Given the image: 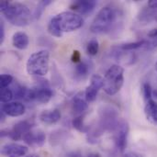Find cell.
I'll return each instance as SVG.
<instances>
[{"mask_svg": "<svg viewBox=\"0 0 157 157\" xmlns=\"http://www.w3.org/2000/svg\"><path fill=\"white\" fill-rule=\"evenodd\" d=\"M122 12L119 7L109 5L102 7L93 19L90 30L93 33H109L121 23Z\"/></svg>", "mask_w": 157, "mask_h": 157, "instance_id": "obj_1", "label": "cell"}, {"mask_svg": "<svg viewBox=\"0 0 157 157\" xmlns=\"http://www.w3.org/2000/svg\"><path fill=\"white\" fill-rule=\"evenodd\" d=\"M50 68V52L40 50L32 53L26 63V70L29 75L41 77L48 74Z\"/></svg>", "mask_w": 157, "mask_h": 157, "instance_id": "obj_2", "label": "cell"}, {"mask_svg": "<svg viewBox=\"0 0 157 157\" xmlns=\"http://www.w3.org/2000/svg\"><path fill=\"white\" fill-rule=\"evenodd\" d=\"M124 84V68L120 64L111 65L105 73L103 90L109 96L120 92Z\"/></svg>", "mask_w": 157, "mask_h": 157, "instance_id": "obj_3", "label": "cell"}, {"mask_svg": "<svg viewBox=\"0 0 157 157\" xmlns=\"http://www.w3.org/2000/svg\"><path fill=\"white\" fill-rule=\"evenodd\" d=\"M3 14L9 23L17 27L28 26L33 17L26 5L17 2L10 3L7 9L5 10Z\"/></svg>", "mask_w": 157, "mask_h": 157, "instance_id": "obj_4", "label": "cell"}, {"mask_svg": "<svg viewBox=\"0 0 157 157\" xmlns=\"http://www.w3.org/2000/svg\"><path fill=\"white\" fill-rule=\"evenodd\" d=\"M52 19L63 33L75 31L84 25V18L82 16L73 11L61 12L52 17Z\"/></svg>", "mask_w": 157, "mask_h": 157, "instance_id": "obj_5", "label": "cell"}, {"mask_svg": "<svg viewBox=\"0 0 157 157\" xmlns=\"http://www.w3.org/2000/svg\"><path fill=\"white\" fill-rule=\"evenodd\" d=\"M130 126L127 121L121 119L119 120L115 129L113 130V139L115 145L119 152L123 153L127 147L128 135H129Z\"/></svg>", "mask_w": 157, "mask_h": 157, "instance_id": "obj_6", "label": "cell"}, {"mask_svg": "<svg viewBox=\"0 0 157 157\" xmlns=\"http://www.w3.org/2000/svg\"><path fill=\"white\" fill-rule=\"evenodd\" d=\"M52 97H53V91L50 88L48 84L43 83L39 86L29 89L25 100L46 104L52 98Z\"/></svg>", "mask_w": 157, "mask_h": 157, "instance_id": "obj_7", "label": "cell"}, {"mask_svg": "<svg viewBox=\"0 0 157 157\" xmlns=\"http://www.w3.org/2000/svg\"><path fill=\"white\" fill-rule=\"evenodd\" d=\"M33 126H34V121L32 120L29 119V120L20 121L17 123H16L11 130L8 131L3 130L1 132V136L2 137L6 136L13 141H19L23 139L26 133L32 131Z\"/></svg>", "mask_w": 157, "mask_h": 157, "instance_id": "obj_8", "label": "cell"}, {"mask_svg": "<svg viewBox=\"0 0 157 157\" xmlns=\"http://www.w3.org/2000/svg\"><path fill=\"white\" fill-rule=\"evenodd\" d=\"M104 86V77L99 75H93L90 79V85L85 91V98L87 102H94L98 94Z\"/></svg>", "mask_w": 157, "mask_h": 157, "instance_id": "obj_9", "label": "cell"}, {"mask_svg": "<svg viewBox=\"0 0 157 157\" xmlns=\"http://www.w3.org/2000/svg\"><path fill=\"white\" fill-rule=\"evenodd\" d=\"M28 152L29 149L27 146L16 143L6 144L1 149V154L6 157H24Z\"/></svg>", "mask_w": 157, "mask_h": 157, "instance_id": "obj_10", "label": "cell"}, {"mask_svg": "<svg viewBox=\"0 0 157 157\" xmlns=\"http://www.w3.org/2000/svg\"><path fill=\"white\" fill-rule=\"evenodd\" d=\"M98 5V2L95 0H78L75 1L70 5V8L75 11V13L79 14L80 16L84 15L86 16L88 14H91L94 9L96 8Z\"/></svg>", "mask_w": 157, "mask_h": 157, "instance_id": "obj_11", "label": "cell"}, {"mask_svg": "<svg viewBox=\"0 0 157 157\" xmlns=\"http://www.w3.org/2000/svg\"><path fill=\"white\" fill-rule=\"evenodd\" d=\"M26 107L19 101H13L2 105L1 112L8 117H20L25 114Z\"/></svg>", "mask_w": 157, "mask_h": 157, "instance_id": "obj_12", "label": "cell"}, {"mask_svg": "<svg viewBox=\"0 0 157 157\" xmlns=\"http://www.w3.org/2000/svg\"><path fill=\"white\" fill-rule=\"evenodd\" d=\"M25 144H27L29 146H38L41 147L44 145L46 142V135L45 133L40 131H30L28 133H26L22 139Z\"/></svg>", "mask_w": 157, "mask_h": 157, "instance_id": "obj_13", "label": "cell"}, {"mask_svg": "<svg viewBox=\"0 0 157 157\" xmlns=\"http://www.w3.org/2000/svg\"><path fill=\"white\" fill-rule=\"evenodd\" d=\"M61 118H62V113L58 109H54L51 110H43L39 116L40 121L46 125L56 124L58 121H60Z\"/></svg>", "mask_w": 157, "mask_h": 157, "instance_id": "obj_14", "label": "cell"}, {"mask_svg": "<svg viewBox=\"0 0 157 157\" xmlns=\"http://www.w3.org/2000/svg\"><path fill=\"white\" fill-rule=\"evenodd\" d=\"M144 114L146 120L151 124L157 127V102L153 98L145 102Z\"/></svg>", "mask_w": 157, "mask_h": 157, "instance_id": "obj_15", "label": "cell"}, {"mask_svg": "<svg viewBox=\"0 0 157 157\" xmlns=\"http://www.w3.org/2000/svg\"><path fill=\"white\" fill-rule=\"evenodd\" d=\"M29 43V36L23 31H17L14 33L12 37V44L18 50H25L28 48Z\"/></svg>", "mask_w": 157, "mask_h": 157, "instance_id": "obj_16", "label": "cell"}, {"mask_svg": "<svg viewBox=\"0 0 157 157\" xmlns=\"http://www.w3.org/2000/svg\"><path fill=\"white\" fill-rule=\"evenodd\" d=\"M72 109L76 116H81L88 109L87 101L80 97H75L72 102Z\"/></svg>", "mask_w": 157, "mask_h": 157, "instance_id": "obj_17", "label": "cell"}, {"mask_svg": "<svg viewBox=\"0 0 157 157\" xmlns=\"http://www.w3.org/2000/svg\"><path fill=\"white\" fill-rule=\"evenodd\" d=\"M72 125L79 132L87 133L89 132V130H90V128L85 124V122H84V116L83 115L76 116L75 118H74V120L72 121Z\"/></svg>", "mask_w": 157, "mask_h": 157, "instance_id": "obj_18", "label": "cell"}, {"mask_svg": "<svg viewBox=\"0 0 157 157\" xmlns=\"http://www.w3.org/2000/svg\"><path fill=\"white\" fill-rule=\"evenodd\" d=\"M145 46H146V40H137V41H134V42H128V43L121 44L118 47L122 51L132 52V51H134V50H137L139 48L145 47Z\"/></svg>", "mask_w": 157, "mask_h": 157, "instance_id": "obj_19", "label": "cell"}, {"mask_svg": "<svg viewBox=\"0 0 157 157\" xmlns=\"http://www.w3.org/2000/svg\"><path fill=\"white\" fill-rule=\"evenodd\" d=\"M89 71H90V65L86 61H81L75 66V75L80 77L86 76Z\"/></svg>", "mask_w": 157, "mask_h": 157, "instance_id": "obj_20", "label": "cell"}, {"mask_svg": "<svg viewBox=\"0 0 157 157\" xmlns=\"http://www.w3.org/2000/svg\"><path fill=\"white\" fill-rule=\"evenodd\" d=\"M15 98L14 96V91L8 87L6 88H1V93H0V100L3 104L5 103H9L11 100Z\"/></svg>", "mask_w": 157, "mask_h": 157, "instance_id": "obj_21", "label": "cell"}, {"mask_svg": "<svg viewBox=\"0 0 157 157\" xmlns=\"http://www.w3.org/2000/svg\"><path fill=\"white\" fill-rule=\"evenodd\" d=\"M149 40H146V48L147 49H154L157 47V28L150 30L147 34Z\"/></svg>", "mask_w": 157, "mask_h": 157, "instance_id": "obj_22", "label": "cell"}, {"mask_svg": "<svg viewBox=\"0 0 157 157\" xmlns=\"http://www.w3.org/2000/svg\"><path fill=\"white\" fill-rule=\"evenodd\" d=\"M99 51V43L97 39H92L89 40V42L86 45V52L91 55L95 56L98 53Z\"/></svg>", "mask_w": 157, "mask_h": 157, "instance_id": "obj_23", "label": "cell"}, {"mask_svg": "<svg viewBox=\"0 0 157 157\" xmlns=\"http://www.w3.org/2000/svg\"><path fill=\"white\" fill-rule=\"evenodd\" d=\"M50 4H52V1H51V0H46V1H45V0H42V1H40V2L38 3L37 7H36L35 10H34L33 17H34L35 19L40 18V16H41V14H42V12L44 11L45 7H46L47 6H49Z\"/></svg>", "mask_w": 157, "mask_h": 157, "instance_id": "obj_24", "label": "cell"}, {"mask_svg": "<svg viewBox=\"0 0 157 157\" xmlns=\"http://www.w3.org/2000/svg\"><path fill=\"white\" fill-rule=\"evenodd\" d=\"M142 94L145 102L153 98V89L149 83L145 82L142 85Z\"/></svg>", "mask_w": 157, "mask_h": 157, "instance_id": "obj_25", "label": "cell"}, {"mask_svg": "<svg viewBox=\"0 0 157 157\" xmlns=\"http://www.w3.org/2000/svg\"><path fill=\"white\" fill-rule=\"evenodd\" d=\"M0 86L1 88H6L8 87V86H10L13 82V76L7 74H3L1 75L0 77Z\"/></svg>", "mask_w": 157, "mask_h": 157, "instance_id": "obj_26", "label": "cell"}, {"mask_svg": "<svg viewBox=\"0 0 157 157\" xmlns=\"http://www.w3.org/2000/svg\"><path fill=\"white\" fill-rule=\"evenodd\" d=\"M71 60H72L73 63H76V64L82 61V60H81V53L79 52V51H74V52H73Z\"/></svg>", "mask_w": 157, "mask_h": 157, "instance_id": "obj_27", "label": "cell"}, {"mask_svg": "<svg viewBox=\"0 0 157 157\" xmlns=\"http://www.w3.org/2000/svg\"><path fill=\"white\" fill-rule=\"evenodd\" d=\"M5 40V26L4 23L1 22L0 24V44H3Z\"/></svg>", "mask_w": 157, "mask_h": 157, "instance_id": "obj_28", "label": "cell"}, {"mask_svg": "<svg viewBox=\"0 0 157 157\" xmlns=\"http://www.w3.org/2000/svg\"><path fill=\"white\" fill-rule=\"evenodd\" d=\"M9 5H10V2H8V1H1V3H0V10H1V12L3 13L5 10H6L7 7L9 6Z\"/></svg>", "mask_w": 157, "mask_h": 157, "instance_id": "obj_29", "label": "cell"}, {"mask_svg": "<svg viewBox=\"0 0 157 157\" xmlns=\"http://www.w3.org/2000/svg\"><path fill=\"white\" fill-rule=\"evenodd\" d=\"M121 157H144L141 154L139 153H136V152H129V153H126L124 154Z\"/></svg>", "mask_w": 157, "mask_h": 157, "instance_id": "obj_30", "label": "cell"}, {"mask_svg": "<svg viewBox=\"0 0 157 157\" xmlns=\"http://www.w3.org/2000/svg\"><path fill=\"white\" fill-rule=\"evenodd\" d=\"M148 6L152 9H157V0H150L148 2Z\"/></svg>", "mask_w": 157, "mask_h": 157, "instance_id": "obj_31", "label": "cell"}, {"mask_svg": "<svg viewBox=\"0 0 157 157\" xmlns=\"http://www.w3.org/2000/svg\"><path fill=\"white\" fill-rule=\"evenodd\" d=\"M86 157H101V155L98 153H90Z\"/></svg>", "mask_w": 157, "mask_h": 157, "instance_id": "obj_32", "label": "cell"}, {"mask_svg": "<svg viewBox=\"0 0 157 157\" xmlns=\"http://www.w3.org/2000/svg\"><path fill=\"white\" fill-rule=\"evenodd\" d=\"M153 96L154 97H155L157 98V89H155L154 91H153Z\"/></svg>", "mask_w": 157, "mask_h": 157, "instance_id": "obj_33", "label": "cell"}, {"mask_svg": "<svg viewBox=\"0 0 157 157\" xmlns=\"http://www.w3.org/2000/svg\"><path fill=\"white\" fill-rule=\"evenodd\" d=\"M25 157H40L38 155H27V156H25Z\"/></svg>", "mask_w": 157, "mask_h": 157, "instance_id": "obj_34", "label": "cell"}, {"mask_svg": "<svg viewBox=\"0 0 157 157\" xmlns=\"http://www.w3.org/2000/svg\"><path fill=\"white\" fill-rule=\"evenodd\" d=\"M155 70L157 71V62L155 63Z\"/></svg>", "mask_w": 157, "mask_h": 157, "instance_id": "obj_35", "label": "cell"}]
</instances>
